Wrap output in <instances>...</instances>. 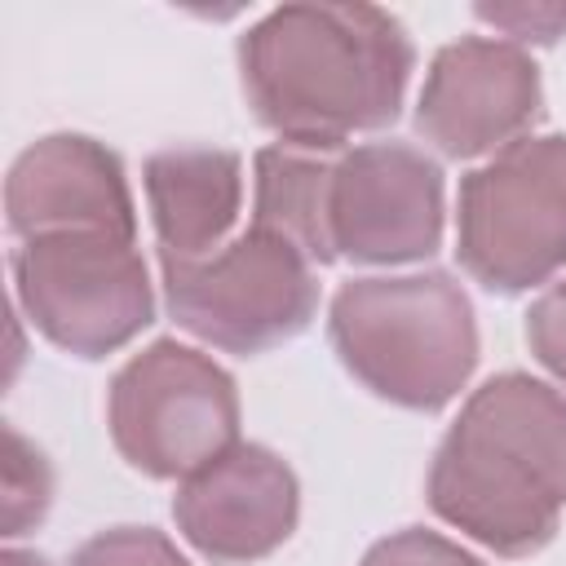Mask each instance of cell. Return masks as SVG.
Listing matches in <instances>:
<instances>
[{
  "label": "cell",
  "mask_w": 566,
  "mask_h": 566,
  "mask_svg": "<svg viewBox=\"0 0 566 566\" xmlns=\"http://www.w3.org/2000/svg\"><path fill=\"white\" fill-rule=\"evenodd\" d=\"M248 106L287 146L332 150L398 115L411 40L371 4H287L239 44Z\"/></svg>",
  "instance_id": "cell-1"
},
{
  "label": "cell",
  "mask_w": 566,
  "mask_h": 566,
  "mask_svg": "<svg viewBox=\"0 0 566 566\" xmlns=\"http://www.w3.org/2000/svg\"><path fill=\"white\" fill-rule=\"evenodd\" d=\"M429 504L486 548H544L566 509V398L522 371L486 380L447 429Z\"/></svg>",
  "instance_id": "cell-2"
},
{
  "label": "cell",
  "mask_w": 566,
  "mask_h": 566,
  "mask_svg": "<svg viewBox=\"0 0 566 566\" xmlns=\"http://www.w3.org/2000/svg\"><path fill=\"white\" fill-rule=\"evenodd\" d=\"M327 327L340 363L371 394L411 411L451 402L478 363L473 305L438 270L345 283Z\"/></svg>",
  "instance_id": "cell-3"
},
{
  "label": "cell",
  "mask_w": 566,
  "mask_h": 566,
  "mask_svg": "<svg viewBox=\"0 0 566 566\" xmlns=\"http://www.w3.org/2000/svg\"><path fill=\"white\" fill-rule=\"evenodd\" d=\"M460 261L522 292L566 265V137H517L460 186Z\"/></svg>",
  "instance_id": "cell-4"
},
{
  "label": "cell",
  "mask_w": 566,
  "mask_h": 566,
  "mask_svg": "<svg viewBox=\"0 0 566 566\" xmlns=\"http://www.w3.org/2000/svg\"><path fill=\"white\" fill-rule=\"evenodd\" d=\"M314 261L270 230H248L212 256H164L172 318L199 340L234 354H261L296 336L318 305Z\"/></svg>",
  "instance_id": "cell-5"
},
{
  "label": "cell",
  "mask_w": 566,
  "mask_h": 566,
  "mask_svg": "<svg viewBox=\"0 0 566 566\" xmlns=\"http://www.w3.org/2000/svg\"><path fill=\"white\" fill-rule=\"evenodd\" d=\"M234 380L177 340H155L111 385V438L150 478H190L234 447Z\"/></svg>",
  "instance_id": "cell-6"
},
{
  "label": "cell",
  "mask_w": 566,
  "mask_h": 566,
  "mask_svg": "<svg viewBox=\"0 0 566 566\" xmlns=\"http://www.w3.org/2000/svg\"><path fill=\"white\" fill-rule=\"evenodd\" d=\"M13 283L31 323L80 358L119 349L155 310L146 261L133 239L97 230L27 239L13 256Z\"/></svg>",
  "instance_id": "cell-7"
},
{
  "label": "cell",
  "mask_w": 566,
  "mask_h": 566,
  "mask_svg": "<svg viewBox=\"0 0 566 566\" xmlns=\"http://www.w3.org/2000/svg\"><path fill=\"white\" fill-rule=\"evenodd\" d=\"M442 239V172L402 142H371L336 159L332 243L354 261H416Z\"/></svg>",
  "instance_id": "cell-8"
},
{
  "label": "cell",
  "mask_w": 566,
  "mask_h": 566,
  "mask_svg": "<svg viewBox=\"0 0 566 566\" xmlns=\"http://www.w3.org/2000/svg\"><path fill=\"white\" fill-rule=\"evenodd\" d=\"M539 115V71L504 40L447 44L424 80L416 128L451 159H473L495 146H513Z\"/></svg>",
  "instance_id": "cell-9"
},
{
  "label": "cell",
  "mask_w": 566,
  "mask_h": 566,
  "mask_svg": "<svg viewBox=\"0 0 566 566\" xmlns=\"http://www.w3.org/2000/svg\"><path fill=\"white\" fill-rule=\"evenodd\" d=\"M172 513L203 557L256 562L296 526V478L274 451L234 442L181 482Z\"/></svg>",
  "instance_id": "cell-10"
},
{
  "label": "cell",
  "mask_w": 566,
  "mask_h": 566,
  "mask_svg": "<svg viewBox=\"0 0 566 566\" xmlns=\"http://www.w3.org/2000/svg\"><path fill=\"white\" fill-rule=\"evenodd\" d=\"M4 212L22 239L66 230L133 239V199L119 159L75 133L44 137L18 155L4 181Z\"/></svg>",
  "instance_id": "cell-11"
},
{
  "label": "cell",
  "mask_w": 566,
  "mask_h": 566,
  "mask_svg": "<svg viewBox=\"0 0 566 566\" xmlns=\"http://www.w3.org/2000/svg\"><path fill=\"white\" fill-rule=\"evenodd\" d=\"M239 155L212 146L159 150L146 164V199L164 256H212L239 217Z\"/></svg>",
  "instance_id": "cell-12"
},
{
  "label": "cell",
  "mask_w": 566,
  "mask_h": 566,
  "mask_svg": "<svg viewBox=\"0 0 566 566\" xmlns=\"http://www.w3.org/2000/svg\"><path fill=\"white\" fill-rule=\"evenodd\" d=\"M332 172L323 150L274 146L256 155V230L287 239L310 261H332Z\"/></svg>",
  "instance_id": "cell-13"
},
{
  "label": "cell",
  "mask_w": 566,
  "mask_h": 566,
  "mask_svg": "<svg viewBox=\"0 0 566 566\" xmlns=\"http://www.w3.org/2000/svg\"><path fill=\"white\" fill-rule=\"evenodd\" d=\"M53 500V473L40 447H31L13 424L4 429V535L31 531Z\"/></svg>",
  "instance_id": "cell-14"
},
{
  "label": "cell",
  "mask_w": 566,
  "mask_h": 566,
  "mask_svg": "<svg viewBox=\"0 0 566 566\" xmlns=\"http://www.w3.org/2000/svg\"><path fill=\"white\" fill-rule=\"evenodd\" d=\"M71 566H190V562L150 526H115L80 544Z\"/></svg>",
  "instance_id": "cell-15"
},
{
  "label": "cell",
  "mask_w": 566,
  "mask_h": 566,
  "mask_svg": "<svg viewBox=\"0 0 566 566\" xmlns=\"http://www.w3.org/2000/svg\"><path fill=\"white\" fill-rule=\"evenodd\" d=\"M363 566H482V562L473 553H464L460 544H451V539H442L433 531L411 526V531H398V535L380 539L363 557Z\"/></svg>",
  "instance_id": "cell-16"
},
{
  "label": "cell",
  "mask_w": 566,
  "mask_h": 566,
  "mask_svg": "<svg viewBox=\"0 0 566 566\" xmlns=\"http://www.w3.org/2000/svg\"><path fill=\"white\" fill-rule=\"evenodd\" d=\"M526 340L535 358L566 385V283L548 287L526 314Z\"/></svg>",
  "instance_id": "cell-17"
},
{
  "label": "cell",
  "mask_w": 566,
  "mask_h": 566,
  "mask_svg": "<svg viewBox=\"0 0 566 566\" xmlns=\"http://www.w3.org/2000/svg\"><path fill=\"white\" fill-rule=\"evenodd\" d=\"M478 18L517 44H553L566 31V4H478Z\"/></svg>",
  "instance_id": "cell-18"
},
{
  "label": "cell",
  "mask_w": 566,
  "mask_h": 566,
  "mask_svg": "<svg viewBox=\"0 0 566 566\" xmlns=\"http://www.w3.org/2000/svg\"><path fill=\"white\" fill-rule=\"evenodd\" d=\"M4 566H49L40 553H22V548H9L4 553Z\"/></svg>",
  "instance_id": "cell-19"
}]
</instances>
